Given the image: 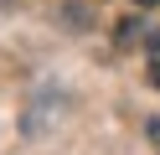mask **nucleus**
<instances>
[{
	"label": "nucleus",
	"mask_w": 160,
	"mask_h": 155,
	"mask_svg": "<svg viewBox=\"0 0 160 155\" xmlns=\"http://www.w3.org/2000/svg\"><path fill=\"white\" fill-rule=\"evenodd\" d=\"M150 83H155V88H160V36L150 41Z\"/></svg>",
	"instance_id": "nucleus-1"
},
{
	"label": "nucleus",
	"mask_w": 160,
	"mask_h": 155,
	"mask_svg": "<svg viewBox=\"0 0 160 155\" xmlns=\"http://www.w3.org/2000/svg\"><path fill=\"white\" fill-rule=\"evenodd\" d=\"M134 5H155V0H134Z\"/></svg>",
	"instance_id": "nucleus-2"
}]
</instances>
